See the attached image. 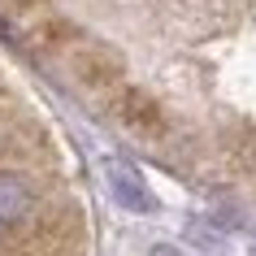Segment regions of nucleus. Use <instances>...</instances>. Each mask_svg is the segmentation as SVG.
Instances as JSON below:
<instances>
[{
	"label": "nucleus",
	"instance_id": "obj_1",
	"mask_svg": "<svg viewBox=\"0 0 256 256\" xmlns=\"http://www.w3.org/2000/svg\"><path fill=\"white\" fill-rule=\"evenodd\" d=\"M113 122L126 126V130H139V135H156V130H165L161 104H156L148 92H139V87H122V92H118V100H113Z\"/></svg>",
	"mask_w": 256,
	"mask_h": 256
},
{
	"label": "nucleus",
	"instance_id": "obj_2",
	"mask_svg": "<svg viewBox=\"0 0 256 256\" xmlns=\"http://www.w3.org/2000/svg\"><path fill=\"white\" fill-rule=\"evenodd\" d=\"M74 74H78L82 82H92V87H113V82L122 78V56L108 52L104 44H87L78 52H74Z\"/></svg>",
	"mask_w": 256,
	"mask_h": 256
},
{
	"label": "nucleus",
	"instance_id": "obj_3",
	"mask_svg": "<svg viewBox=\"0 0 256 256\" xmlns=\"http://www.w3.org/2000/svg\"><path fill=\"white\" fill-rule=\"evenodd\" d=\"M30 204H35V196H30V187L22 182L18 174H0V222L9 226V222H22V217L30 213Z\"/></svg>",
	"mask_w": 256,
	"mask_h": 256
},
{
	"label": "nucleus",
	"instance_id": "obj_4",
	"mask_svg": "<svg viewBox=\"0 0 256 256\" xmlns=\"http://www.w3.org/2000/svg\"><path fill=\"white\" fill-rule=\"evenodd\" d=\"M108 182H113V196H118L126 208H148V196H144V182H139V174L130 170L126 161H108Z\"/></svg>",
	"mask_w": 256,
	"mask_h": 256
},
{
	"label": "nucleus",
	"instance_id": "obj_5",
	"mask_svg": "<svg viewBox=\"0 0 256 256\" xmlns=\"http://www.w3.org/2000/svg\"><path fill=\"white\" fill-rule=\"evenodd\" d=\"M152 256H178V252H174V248H156Z\"/></svg>",
	"mask_w": 256,
	"mask_h": 256
},
{
	"label": "nucleus",
	"instance_id": "obj_6",
	"mask_svg": "<svg viewBox=\"0 0 256 256\" xmlns=\"http://www.w3.org/2000/svg\"><path fill=\"white\" fill-rule=\"evenodd\" d=\"M0 234H4V222H0Z\"/></svg>",
	"mask_w": 256,
	"mask_h": 256
}]
</instances>
